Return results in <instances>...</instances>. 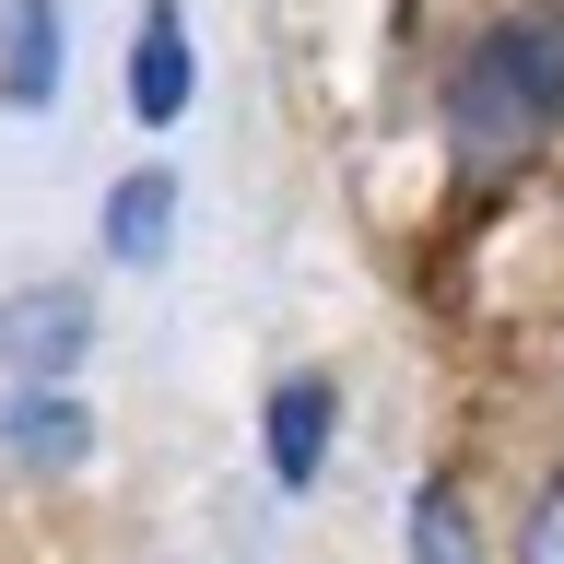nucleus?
Segmentation results:
<instances>
[{"instance_id":"nucleus-6","label":"nucleus","mask_w":564,"mask_h":564,"mask_svg":"<svg viewBox=\"0 0 564 564\" xmlns=\"http://www.w3.org/2000/svg\"><path fill=\"white\" fill-rule=\"evenodd\" d=\"M165 224H176V176L165 165H130L118 188H106V259H165Z\"/></svg>"},{"instance_id":"nucleus-3","label":"nucleus","mask_w":564,"mask_h":564,"mask_svg":"<svg viewBox=\"0 0 564 564\" xmlns=\"http://www.w3.org/2000/svg\"><path fill=\"white\" fill-rule=\"evenodd\" d=\"M188 95H200L188 12H176V0H141V35H130V106L153 118V130H176V118H188Z\"/></svg>"},{"instance_id":"nucleus-7","label":"nucleus","mask_w":564,"mask_h":564,"mask_svg":"<svg viewBox=\"0 0 564 564\" xmlns=\"http://www.w3.org/2000/svg\"><path fill=\"white\" fill-rule=\"evenodd\" d=\"M0 447L12 458H83L95 423L70 412V388H12V400H0Z\"/></svg>"},{"instance_id":"nucleus-1","label":"nucleus","mask_w":564,"mask_h":564,"mask_svg":"<svg viewBox=\"0 0 564 564\" xmlns=\"http://www.w3.org/2000/svg\"><path fill=\"white\" fill-rule=\"evenodd\" d=\"M447 141L458 165H518V153L564 141V0H529V12H506L458 47Z\"/></svg>"},{"instance_id":"nucleus-2","label":"nucleus","mask_w":564,"mask_h":564,"mask_svg":"<svg viewBox=\"0 0 564 564\" xmlns=\"http://www.w3.org/2000/svg\"><path fill=\"white\" fill-rule=\"evenodd\" d=\"M83 365H95V294H83V282L0 294V377L12 388H70Z\"/></svg>"},{"instance_id":"nucleus-5","label":"nucleus","mask_w":564,"mask_h":564,"mask_svg":"<svg viewBox=\"0 0 564 564\" xmlns=\"http://www.w3.org/2000/svg\"><path fill=\"white\" fill-rule=\"evenodd\" d=\"M259 447H271V482L282 494H306L317 458H329V377H282L271 412H259Z\"/></svg>"},{"instance_id":"nucleus-9","label":"nucleus","mask_w":564,"mask_h":564,"mask_svg":"<svg viewBox=\"0 0 564 564\" xmlns=\"http://www.w3.org/2000/svg\"><path fill=\"white\" fill-rule=\"evenodd\" d=\"M518 564H564V482L529 506V541H518Z\"/></svg>"},{"instance_id":"nucleus-8","label":"nucleus","mask_w":564,"mask_h":564,"mask_svg":"<svg viewBox=\"0 0 564 564\" xmlns=\"http://www.w3.org/2000/svg\"><path fill=\"white\" fill-rule=\"evenodd\" d=\"M412 564H482V529H470L458 482H423L412 494Z\"/></svg>"},{"instance_id":"nucleus-4","label":"nucleus","mask_w":564,"mask_h":564,"mask_svg":"<svg viewBox=\"0 0 564 564\" xmlns=\"http://www.w3.org/2000/svg\"><path fill=\"white\" fill-rule=\"evenodd\" d=\"M59 106V0H0V118Z\"/></svg>"}]
</instances>
